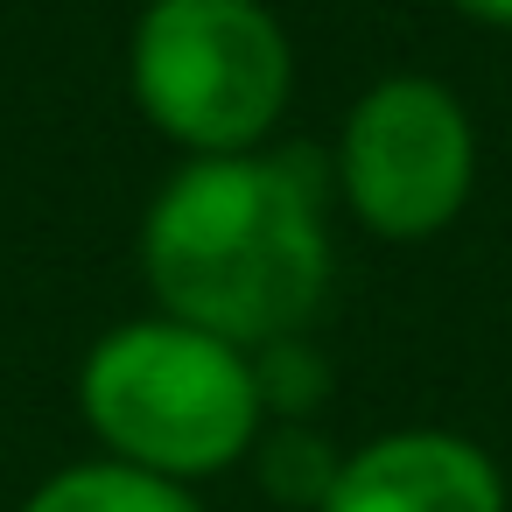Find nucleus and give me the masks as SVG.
<instances>
[{
	"instance_id": "2",
	"label": "nucleus",
	"mask_w": 512,
	"mask_h": 512,
	"mask_svg": "<svg viewBox=\"0 0 512 512\" xmlns=\"http://www.w3.org/2000/svg\"><path fill=\"white\" fill-rule=\"evenodd\" d=\"M78 421L92 428L99 456L204 484L253 456L267 400L253 379V351L148 309L92 337L78 365Z\"/></svg>"
},
{
	"instance_id": "8",
	"label": "nucleus",
	"mask_w": 512,
	"mask_h": 512,
	"mask_svg": "<svg viewBox=\"0 0 512 512\" xmlns=\"http://www.w3.org/2000/svg\"><path fill=\"white\" fill-rule=\"evenodd\" d=\"M253 379H260V400H267V421H309L323 407V386H330V365L323 351L302 337H281V344H260L253 351Z\"/></svg>"
},
{
	"instance_id": "6",
	"label": "nucleus",
	"mask_w": 512,
	"mask_h": 512,
	"mask_svg": "<svg viewBox=\"0 0 512 512\" xmlns=\"http://www.w3.org/2000/svg\"><path fill=\"white\" fill-rule=\"evenodd\" d=\"M15 512H204L197 484L134 470L120 456H78L64 470H50Z\"/></svg>"
},
{
	"instance_id": "3",
	"label": "nucleus",
	"mask_w": 512,
	"mask_h": 512,
	"mask_svg": "<svg viewBox=\"0 0 512 512\" xmlns=\"http://www.w3.org/2000/svg\"><path fill=\"white\" fill-rule=\"evenodd\" d=\"M127 92L183 162L260 155L295 99V43L267 0H148L127 29Z\"/></svg>"
},
{
	"instance_id": "1",
	"label": "nucleus",
	"mask_w": 512,
	"mask_h": 512,
	"mask_svg": "<svg viewBox=\"0 0 512 512\" xmlns=\"http://www.w3.org/2000/svg\"><path fill=\"white\" fill-rule=\"evenodd\" d=\"M330 197V155L316 148L183 162L141 218L155 309L239 351L302 337L337 274Z\"/></svg>"
},
{
	"instance_id": "4",
	"label": "nucleus",
	"mask_w": 512,
	"mask_h": 512,
	"mask_svg": "<svg viewBox=\"0 0 512 512\" xmlns=\"http://www.w3.org/2000/svg\"><path fill=\"white\" fill-rule=\"evenodd\" d=\"M477 120L456 85L428 71L372 78L330 148V190L358 232L386 246L442 239L477 197Z\"/></svg>"
},
{
	"instance_id": "5",
	"label": "nucleus",
	"mask_w": 512,
	"mask_h": 512,
	"mask_svg": "<svg viewBox=\"0 0 512 512\" xmlns=\"http://www.w3.org/2000/svg\"><path fill=\"white\" fill-rule=\"evenodd\" d=\"M323 512H512V491L477 435L414 421L344 449Z\"/></svg>"
},
{
	"instance_id": "9",
	"label": "nucleus",
	"mask_w": 512,
	"mask_h": 512,
	"mask_svg": "<svg viewBox=\"0 0 512 512\" xmlns=\"http://www.w3.org/2000/svg\"><path fill=\"white\" fill-rule=\"evenodd\" d=\"M449 8L477 29H512V0H449Z\"/></svg>"
},
{
	"instance_id": "7",
	"label": "nucleus",
	"mask_w": 512,
	"mask_h": 512,
	"mask_svg": "<svg viewBox=\"0 0 512 512\" xmlns=\"http://www.w3.org/2000/svg\"><path fill=\"white\" fill-rule=\"evenodd\" d=\"M246 463H253V477H260V491H267L274 505L323 512V498H330V484H337L344 449H337L323 428H309V421H267Z\"/></svg>"
}]
</instances>
